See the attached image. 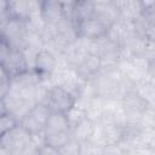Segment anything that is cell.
<instances>
[{
  "label": "cell",
  "mask_w": 155,
  "mask_h": 155,
  "mask_svg": "<svg viewBox=\"0 0 155 155\" xmlns=\"http://www.w3.org/2000/svg\"><path fill=\"white\" fill-rule=\"evenodd\" d=\"M76 97H74L65 87L54 85L47 88L44 102L53 113H69L75 107Z\"/></svg>",
  "instance_id": "cell-1"
},
{
  "label": "cell",
  "mask_w": 155,
  "mask_h": 155,
  "mask_svg": "<svg viewBox=\"0 0 155 155\" xmlns=\"http://www.w3.org/2000/svg\"><path fill=\"white\" fill-rule=\"evenodd\" d=\"M33 144V136L21 125L0 136V148L15 154L25 151Z\"/></svg>",
  "instance_id": "cell-2"
},
{
  "label": "cell",
  "mask_w": 155,
  "mask_h": 155,
  "mask_svg": "<svg viewBox=\"0 0 155 155\" xmlns=\"http://www.w3.org/2000/svg\"><path fill=\"white\" fill-rule=\"evenodd\" d=\"M76 29H78L79 39L87 40V41H96L107 36L110 29V25L104 21L99 19L98 17L93 16L92 18H88L84 22L78 23Z\"/></svg>",
  "instance_id": "cell-3"
},
{
  "label": "cell",
  "mask_w": 155,
  "mask_h": 155,
  "mask_svg": "<svg viewBox=\"0 0 155 155\" xmlns=\"http://www.w3.org/2000/svg\"><path fill=\"white\" fill-rule=\"evenodd\" d=\"M1 68L13 79L25 71L29 70V64L27 56L23 51L12 50L10 51L8 56L1 62Z\"/></svg>",
  "instance_id": "cell-4"
},
{
  "label": "cell",
  "mask_w": 155,
  "mask_h": 155,
  "mask_svg": "<svg viewBox=\"0 0 155 155\" xmlns=\"http://www.w3.org/2000/svg\"><path fill=\"white\" fill-rule=\"evenodd\" d=\"M56 68V57L48 50H40L34 57V70L41 79L50 76Z\"/></svg>",
  "instance_id": "cell-5"
},
{
  "label": "cell",
  "mask_w": 155,
  "mask_h": 155,
  "mask_svg": "<svg viewBox=\"0 0 155 155\" xmlns=\"http://www.w3.org/2000/svg\"><path fill=\"white\" fill-rule=\"evenodd\" d=\"M41 18L46 25H57L64 19L62 2L58 1H42L41 2Z\"/></svg>",
  "instance_id": "cell-6"
},
{
  "label": "cell",
  "mask_w": 155,
  "mask_h": 155,
  "mask_svg": "<svg viewBox=\"0 0 155 155\" xmlns=\"http://www.w3.org/2000/svg\"><path fill=\"white\" fill-rule=\"evenodd\" d=\"M102 68V58L98 54L88 53L84 61L76 67V71L82 79H90Z\"/></svg>",
  "instance_id": "cell-7"
},
{
  "label": "cell",
  "mask_w": 155,
  "mask_h": 155,
  "mask_svg": "<svg viewBox=\"0 0 155 155\" xmlns=\"http://www.w3.org/2000/svg\"><path fill=\"white\" fill-rule=\"evenodd\" d=\"M62 132H71V126L68 120V116L67 114H63V113L52 111L45 127V134L62 133Z\"/></svg>",
  "instance_id": "cell-8"
},
{
  "label": "cell",
  "mask_w": 155,
  "mask_h": 155,
  "mask_svg": "<svg viewBox=\"0 0 155 155\" xmlns=\"http://www.w3.org/2000/svg\"><path fill=\"white\" fill-rule=\"evenodd\" d=\"M94 16V1H75L74 17L73 21L75 24L84 22Z\"/></svg>",
  "instance_id": "cell-9"
},
{
  "label": "cell",
  "mask_w": 155,
  "mask_h": 155,
  "mask_svg": "<svg viewBox=\"0 0 155 155\" xmlns=\"http://www.w3.org/2000/svg\"><path fill=\"white\" fill-rule=\"evenodd\" d=\"M92 132H93V125H92V122L88 119H84L76 126L73 127L71 136H73V138L78 139L80 143H82V142H86L91 137Z\"/></svg>",
  "instance_id": "cell-10"
},
{
  "label": "cell",
  "mask_w": 155,
  "mask_h": 155,
  "mask_svg": "<svg viewBox=\"0 0 155 155\" xmlns=\"http://www.w3.org/2000/svg\"><path fill=\"white\" fill-rule=\"evenodd\" d=\"M19 125L27 132H29L33 137H35V136H44L45 134V126H42L40 122H38L29 113L27 115H24L19 120Z\"/></svg>",
  "instance_id": "cell-11"
},
{
  "label": "cell",
  "mask_w": 155,
  "mask_h": 155,
  "mask_svg": "<svg viewBox=\"0 0 155 155\" xmlns=\"http://www.w3.org/2000/svg\"><path fill=\"white\" fill-rule=\"evenodd\" d=\"M29 114L38 122H40L42 126L46 127V124H47V121H48V119H50V116L52 114V110L45 103H35L33 105V108L30 109Z\"/></svg>",
  "instance_id": "cell-12"
},
{
  "label": "cell",
  "mask_w": 155,
  "mask_h": 155,
  "mask_svg": "<svg viewBox=\"0 0 155 155\" xmlns=\"http://www.w3.org/2000/svg\"><path fill=\"white\" fill-rule=\"evenodd\" d=\"M71 132H62V133H51V134H45V144L53 147L56 149H61L70 138H71Z\"/></svg>",
  "instance_id": "cell-13"
},
{
  "label": "cell",
  "mask_w": 155,
  "mask_h": 155,
  "mask_svg": "<svg viewBox=\"0 0 155 155\" xmlns=\"http://www.w3.org/2000/svg\"><path fill=\"white\" fill-rule=\"evenodd\" d=\"M19 125V120L18 117H16L13 114L11 113H6V114H1L0 116V128H1V134L16 128Z\"/></svg>",
  "instance_id": "cell-14"
},
{
  "label": "cell",
  "mask_w": 155,
  "mask_h": 155,
  "mask_svg": "<svg viewBox=\"0 0 155 155\" xmlns=\"http://www.w3.org/2000/svg\"><path fill=\"white\" fill-rule=\"evenodd\" d=\"M62 155H78L81 151V143L75 139V138H70L61 149H59Z\"/></svg>",
  "instance_id": "cell-15"
},
{
  "label": "cell",
  "mask_w": 155,
  "mask_h": 155,
  "mask_svg": "<svg viewBox=\"0 0 155 155\" xmlns=\"http://www.w3.org/2000/svg\"><path fill=\"white\" fill-rule=\"evenodd\" d=\"M12 88V78L1 68V78H0V96L1 99L11 91Z\"/></svg>",
  "instance_id": "cell-16"
},
{
  "label": "cell",
  "mask_w": 155,
  "mask_h": 155,
  "mask_svg": "<svg viewBox=\"0 0 155 155\" xmlns=\"http://www.w3.org/2000/svg\"><path fill=\"white\" fill-rule=\"evenodd\" d=\"M39 155H62V154H61L59 149H56L47 144H44L39 148Z\"/></svg>",
  "instance_id": "cell-17"
},
{
  "label": "cell",
  "mask_w": 155,
  "mask_h": 155,
  "mask_svg": "<svg viewBox=\"0 0 155 155\" xmlns=\"http://www.w3.org/2000/svg\"><path fill=\"white\" fill-rule=\"evenodd\" d=\"M149 73H150V75L155 79V58L151 59L150 63H149Z\"/></svg>",
  "instance_id": "cell-18"
},
{
  "label": "cell",
  "mask_w": 155,
  "mask_h": 155,
  "mask_svg": "<svg viewBox=\"0 0 155 155\" xmlns=\"http://www.w3.org/2000/svg\"><path fill=\"white\" fill-rule=\"evenodd\" d=\"M0 155H13V154L7 151V150H5V149H2V148H0Z\"/></svg>",
  "instance_id": "cell-19"
}]
</instances>
